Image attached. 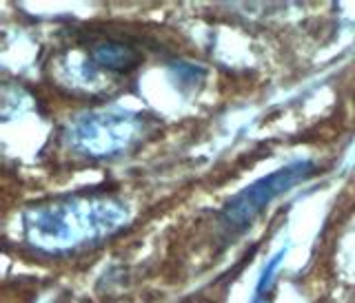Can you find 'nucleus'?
Wrapping results in <instances>:
<instances>
[{"label":"nucleus","mask_w":355,"mask_h":303,"mask_svg":"<svg viewBox=\"0 0 355 303\" xmlns=\"http://www.w3.org/2000/svg\"><path fill=\"white\" fill-rule=\"evenodd\" d=\"M127 221V208L107 197L60 199L29 210L25 235L33 248L44 252H71L92 246Z\"/></svg>","instance_id":"obj_1"},{"label":"nucleus","mask_w":355,"mask_h":303,"mask_svg":"<svg viewBox=\"0 0 355 303\" xmlns=\"http://www.w3.org/2000/svg\"><path fill=\"white\" fill-rule=\"evenodd\" d=\"M313 173H315L313 162H293L280 168V171L258 179L255 184L242 188L236 197L227 201V206L220 212L222 223L233 232L244 230L277 195L291 190L295 184L304 182Z\"/></svg>","instance_id":"obj_2"},{"label":"nucleus","mask_w":355,"mask_h":303,"mask_svg":"<svg viewBox=\"0 0 355 303\" xmlns=\"http://www.w3.org/2000/svg\"><path fill=\"white\" fill-rule=\"evenodd\" d=\"M142 118L136 113H96L85 116L69 129L71 147L87 155H114L136 140Z\"/></svg>","instance_id":"obj_3"},{"label":"nucleus","mask_w":355,"mask_h":303,"mask_svg":"<svg viewBox=\"0 0 355 303\" xmlns=\"http://www.w3.org/2000/svg\"><path fill=\"white\" fill-rule=\"evenodd\" d=\"M92 62L109 73H129L140 64V53L125 42L107 40L100 42L92 51Z\"/></svg>","instance_id":"obj_4"}]
</instances>
